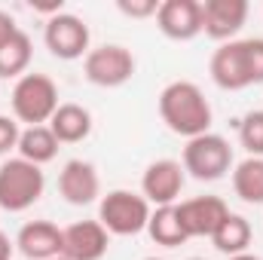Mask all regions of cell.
Returning <instances> with one entry per match:
<instances>
[{
	"mask_svg": "<svg viewBox=\"0 0 263 260\" xmlns=\"http://www.w3.org/2000/svg\"><path fill=\"white\" fill-rule=\"evenodd\" d=\"M117 9L129 18H150L159 12V0H117Z\"/></svg>",
	"mask_w": 263,
	"mask_h": 260,
	"instance_id": "obj_24",
	"label": "cell"
},
{
	"mask_svg": "<svg viewBox=\"0 0 263 260\" xmlns=\"http://www.w3.org/2000/svg\"><path fill=\"white\" fill-rule=\"evenodd\" d=\"M147 233L162 248H178V245H184L190 239L187 230H184V224H181V217H178V205H162V208L150 211Z\"/></svg>",
	"mask_w": 263,
	"mask_h": 260,
	"instance_id": "obj_18",
	"label": "cell"
},
{
	"mask_svg": "<svg viewBox=\"0 0 263 260\" xmlns=\"http://www.w3.org/2000/svg\"><path fill=\"white\" fill-rule=\"evenodd\" d=\"M159 117L168 126V132H175L187 141L205 135L214 120L205 92L190 80H175L159 92Z\"/></svg>",
	"mask_w": 263,
	"mask_h": 260,
	"instance_id": "obj_1",
	"label": "cell"
},
{
	"mask_svg": "<svg viewBox=\"0 0 263 260\" xmlns=\"http://www.w3.org/2000/svg\"><path fill=\"white\" fill-rule=\"evenodd\" d=\"M190 260H205V257H190Z\"/></svg>",
	"mask_w": 263,
	"mask_h": 260,
	"instance_id": "obj_31",
	"label": "cell"
},
{
	"mask_svg": "<svg viewBox=\"0 0 263 260\" xmlns=\"http://www.w3.org/2000/svg\"><path fill=\"white\" fill-rule=\"evenodd\" d=\"M245 62H248L251 86H260L263 83V37H248L245 40Z\"/></svg>",
	"mask_w": 263,
	"mask_h": 260,
	"instance_id": "obj_23",
	"label": "cell"
},
{
	"mask_svg": "<svg viewBox=\"0 0 263 260\" xmlns=\"http://www.w3.org/2000/svg\"><path fill=\"white\" fill-rule=\"evenodd\" d=\"M227 260H260V257L251 254V251H245V254H236V257H227Z\"/></svg>",
	"mask_w": 263,
	"mask_h": 260,
	"instance_id": "obj_28",
	"label": "cell"
},
{
	"mask_svg": "<svg viewBox=\"0 0 263 260\" xmlns=\"http://www.w3.org/2000/svg\"><path fill=\"white\" fill-rule=\"evenodd\" d=\"M52 260H67V257H52Z\"/></svg>",
	"mask_w": 263,
	"mask_h": 260,
	"instance_id": "obj_30",
	"label": "cell"
},
{
	"mask_svg": "<svg viewBox=\"0 0 263 260\" xmlns=\"http://www.w3.org/2000/svg\"><path fill=\"white\" fill-rule=\"evenodd\" d=\"M43 190H46V178L40 165L22 156H12L0 165V211L9 214L28 211L31 205L40 202Z\"/></svg>",
	"mask_w": 263,
	"mask_h": 260,
	"instance_id": "obj_3",
	"label": "cell"
},
{
	"mask_svg": "<svg viewBox=\"0 0 263 260\" xmlns=\"http://www.w3.org/2000/svg\"><path fill=\"white\" fill-rule=\"evenodd\" d=\"M208 73L217 89L223 92H242L251 86L248 77V62H245V40H230L220 43L208 62Z\"/></svg>",
	"mask_w": 263,
	"mask_h": 260,
	"instance_id": "obj_10",
	"label": "cell"
},
{
	"mask_svg": "<svg viewBox=\"0 0 263 260\" xmlns=\"http://www.w3.org/2000/svg\"><path fill=\"white\" fill-rule=\"evenodd\" d=\"M248 22V0H202V34L230 43Z\"/></svg>",
	"mask_w": 263,
	"mask_h": 260,
	"instance_id": "obj_9",
	"label": "cell"
},
{
	"mask_svg": "<svg viewBox=\"0 0 263 260\" xmlns=\"http://www.w3.org/2000/svg\"><path fill=\"white\" fill-rule=\"evenodd\" d=\"M156 28L178 43L202 34V3L199 0H162L156 12Z\"/></svg>",
	"mask_w": 263,
	"mask_h": 260,
	"instance_id": "obj_11",
	"label": "cell"
},
{
	"mask_svg": "<svg viewBox=\"0 0 263 260\" xmlns=\"http://www.w3.org/2000/svg\"><path fill=\"white\" fill-rule=\"evenodd\" d=\"M62 245H65V233L52 220H28L15 236V248L28 260L62 257Z\"/></svg>",
	"mask_w": 263,
	"mask_h": 260,
	"instance_id": "obj_15",
	"label": "cell"
},
{
	"mask_svg": "<svg viewBox=\"0 0 263 260\" xmlns=\"http://www.w3.org/2000/svg\"><path fill=\"white\" fill-rule=\"evenodd\" d=\"M184 181H187V172H184V165L178 159H156L141 175V196L156 208L178 205Z\"/></svg>",
	"mask_w": 263,
	"mask_h": 260,
	"instance_id": "obj_8",
	"label": "cell"
},
{
	"mask_svg": "<svg viewBox=\"0 0 263 260\" xmlns=\"http://www.w3.org/2000/svg\"><path fill=\"white\" fill-rule=\"evenodd\" d=\"M211 242H214V248H217L220 254H227V257L245 254L248 245H251V224H248V217L230 211V214L223 217V224L214 230Z\"/></svg>",
	"mask_w": 263,
	"mask_h": 260,
	"instance_id": "obj_19",
	"label": "cell"
},
{
	"mask_svg": "<svg viewBox=\"0 0 263 260\" xmlns=\"http://www.w3.org/2000/svg\"><path fill=\"white\" fill-rule=\"evenodd\" d=\"M233 190L245 205H263V156H245L233 165Z\"/></svg>",
	"mask_w": 263,
	"mask_h": 260,
	"instance_id": "obj_20",
	"label": "cell"
},
{
	"mask_svg": "<svg viewBox=\"0 0 263 260\" xmlns=\"http://www.w3.org/2000/svg\"><path fill=\"white\" fill-rule=\"evenodd\" d=\"M239 144L248 156H263V110H248L239 120Z\"/></svg>",
	"mask_w": 263,
	"mask_h": 260,
	"instance_id": "obj_22",
	"label": "cell"
},
{
	"mask_svg": "<svg viewBox=\"0 0 263 260\" xmlns=\"http://www.w3.org/2000/svg\"><path fill=\"white\" fill-rule=\"evenodd\" d=\"M135 55H132L126 46L120 43H104V46H95L89 49V55L83 59V73L92 86H101V89H117V86H126L132 77H135Z\"/></svg>",
	"mask_w": 263,
	"mask_h": 260,
	"instance_id": "obj_6",
	"label": "cell"
},
{
	"mask_svg": "<svg viewBox=\"0 0 263 260\" xmlns=\"http://www.w3.org/2000/svg\"><path fill=\"white\" fill-rule=\"evenodd\" d=\"M150 202L132 190H110L98 202V224L110 236H138L147 230Z\"/></svg>",
	"mask_w": 263,
	"mask_h": 260,
	"instance_id": "obj_5",
	"label": "cell"
},
{
	"mask_svg": "<svg viewBox=\"0 0 263 260\" xmlns=\"http://www.w3.org/2000/svg\"><path fill=\"white\" fill-rule=\"evenodd\" d=\"M59 193L67 205H92L101 196V178L98 169L86 159H67L59 172Z\"/></svg>",
	"mask_w": 263,
	"mask_h": 260,
	"instance_id": "obj_12",
	"label": "cell"
},
{
	"mask_svg": "<svg viewBox=\"0 0 263 260\" xmlns=\"http://www.w3.org/2000/svg\"><path fill=\"white\" fill-rule=\"evenodd\" d=\"M227 214H230V208L220 196H196V199L178 202V217L190 239H202V236L211 239Z\"/></svg>",
	"mask_w": 263,
	"mask_h": 260,
	"instance_id": "obj_13",
	"label": "cell"
},
{
	"mask_svg": "<svg viewBox=\"0 0 263 260\" xmlns=\"http://www.w3.org/2000/svg\"><path fill=\"white\" fill-rule=\"evenodd\" d=\"M18 31H22V28L15 25V18H12L9 12H3V9H0V46H6Z\"/></svg>",
	"mask_w": 263,
	"mask_h": 260,
	"instance_id": "obj_26",
	"label": "cell"
},
{
	"mask_svg": "<svg viewBox=\"0 0 263 260\" xmlns=\"http://www.w3.org/2000/svg\"><path fill=\"white\" fill-rule=\"evenodd\" d=\"M184 172L196 181H220L233 172V144L223 138V135H214V132H205L199 138H190L187 147H184V159H181Z\"/></svg>",
	"mask_w": 263,
	"mask_h": 260,
	"instance_id": "obj_4",
	"label": "cell"
},
{
	"mask_svg": "<svg viewBox=\"0 0 263 260\" xmlns=\"http://www.w3.org/2000/svg\"><path fill=\"white\" fill-rule=\"evenodd\" d=\"M62 233H65L62 257L67 260H101L110 248V233L98 220H77Z\"/></svg>",
	"mask_w": 263,
	"mask_h": 260,
	"instance_id": "obj_14",
	"label": "cell"
},
{
	"mask_svg": "<svg viewBox=\"0 0 263 260\" xmlns=\"http://www.w3.org/2000/svg\"><path fill=\"white\" fill-rule=\"evenodd\" d=\"M18 138H22V129H18V120L15 117H3L0 114V156L15 150L18 147Z\"/></svg>",
	"mask_w": 263,
	"mask_h": 260,
	"instance_id": "obj_25",
	"label": "cell"
},
{
	"mask_svg": "<svg viewBox=\"0 0 263 260\" xmlns=\"http://www.w3.org/2000/svg\"><path fill=\"white\" fill-rule=\"evenodd\" d=\"M144 260H162V257H144Z\"/></svg>",
	"mask_w": 263,
	"mask_h": 260,
	"instance_id": "obj_29",
	"label": "cell"
},
{
	"mask_svg": "<svg viewBox=\"0 0 263 260\" xmlns=\"http://www.w3.org/2000/svg\"><path fill=\"white\" fill-rule=\"evenodd\" d=\"M15 150L22 159H28L34 165H46L59 156V138L52 135L49 126H28V129H22Z\"/></svg>",
	"mask_w": 263,
	"mask_h": 260,
	"instance_id": "obj_17",
	"label": "cell"
},
{
	"mask_svg": "<svg viewBox=\"0 0 263 260\" xmlns=\"http://www.w3.org/2000/svg\"><path fill=\"white\" fill-rule=\"evenodd\" d=\"M9 104H12V117L18 123L49 126L52 114L62 104L59 101V86L46 73H25V77L15 80L12 95H9Z\"/></svg>",
	"mask_w": 263,
	"mask_h": 260,
	"instance_id": "obj_2",
	"label": "cell"
},
{
	"mask_svg": "<svg viewBox=\"0 0 263 260\" xmlns=\"http://www.w3.org/2000/svg\"><path fill=\"white\" fill-rule=\"evenodd\" d=\"M12 248H15V242L0 230V260H12Z\"/></svg>",
	"mask_w": 263,
	"mask_h": 260,
	"instance_id": "obj_27",
	"label": "cell"
},
{
	"mask_svg": "<svg viewBox=\"0 0 263 260\" xmlns=\"http://www.w3.org/2000/svg\"><path fill=\"white\" fill-rule=\"evenodd\" d=\"M34 59V43L25 31H18L6 46H0V80H18L28 73Z\"/></svg>",
	"mask_w": 263,
	"mask_h": 260,
	"instance_id": "obj_21",
	"label": "cell"
},
{
	"mask_svg": "<svg viewBox=\"0 0 263 260\" xmlns=\"http://www.w3.org/2000/svg\"><path fill=\"white\" fill-rule=\"evenodd\" d=\"M49 129L59 138V144H80V141H86V138L92 135V114H89L83 104L65 101V104H59V110L52 114Z\"/></svg>",
	"mask_w": 263,
	"mask_h": 260,
	"instance_id": "obj_16",
	"label": "cell"
},
{
	"mask_svg": "<svg viewBox=\"0 0 263 260\" xmlns=\"http://www.w3.org/2000/svg\"><path fill=\"white\" fill-rule=\"evenodd\" d=\"M43 43L62 62L86 59L89 55V25L80 15H73V12H59V15L46 18V25H43Z\"/></svg>",
	"mask_w": 263,
	"mask_h": 260,
	"instance_id": "obj_7",
	"label": "cell"
}]
</instances>
